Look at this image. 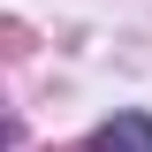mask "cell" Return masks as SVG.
<instances>
[{
	"instance_id": "cell-1",
	"label": "cell",
	"mask_w": 152,
	"mask_h": 152,
	"mask_svg": "<svg viewBox=\"0 0 152 152\" xmlns=\"http://www.w3.org/2000/svg\"><path fill=\"white\" fill-rule=\"evenodd\" d=\"M91 152H152V114H114L91 137Z\"/></svg>"
},
{
	"instance_id": "cell-2",
	"label": "cell",
	"mask_w": 152,
	"mask_h": 152,
	"mask_svg": "<svg viewBox=\"0 0 152 152\" xmlns=\"http://www.w3.org/2000/svg\"><path fill=\"white\" fill-rule=\"evenodd\" d=\"M8 137H15V129H8V122H0V152H8Z\"/></svg>"
}]
</instances>
